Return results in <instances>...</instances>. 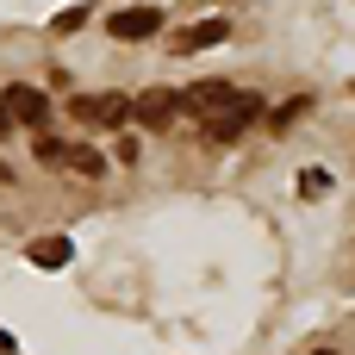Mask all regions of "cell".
Masks as SVG:
<instances>
[{"mask_svg": "<svg viewBox=\"0 0 355 355\" xmlns=\"http://www.w3.org/2000/svg\"><path fill=\"white\" fill-rule=\"evenodd\" d=\"M69 119H81V125H125V119H137V94H75Z\"/></svg>", "mask_w": 355, "mask_h": 355, "instance_id": "1", "label": "cell"}, {"mask_svg": "<svg viewBox=\"0 0 355 355\" xmlns=\"http://www.w3.org/2000/svg\"><path fill=\"white\" fill-rule=\"evenodd\" d=\"M262 112H268V106H262V94H237L218 119H206V137H212V144H237V137H243Z\"/></svg>", "mask_w": 355, "mask_h": 355, "instance_id": "2", "label": "cell"}, {"mask_svg": "<svg viewBox=\"0 0 355 355\" xmlns=\"http://www.w3.org/2000/svg\"><path fill=\"white\" fill-rule=\"evenodd\" d=\"M231 100H237V87H231V81H218V75H206V81L181 87V112H187V119H218Z\"/></svg>", "mask_w": 355, "mask_h": 355, "instance_id": "3", "label": "cell"}, {"mask_svg": "<svg viewBox=\"0 0 355 355\" xmlns=\"http://www.w3.org/2000/svg\"><path fill=\"white\" fill-rule=\"evenodd\" d=\"M106 31H112L119 44H144V37L162 31V12H156V6H119V12L106 19Z\"/></svg>", "mask_w": 355, "mask_h": 355, "instance_id": "4", "label": "cell"}, {"mask_svg": "<svg viewBox=\"0 0 355 355\" xmlns=\"http://www.w3.org/2000/svg\"><path fill=\"white\" fill-rule=\"evenodd\" d=\"M0 106H6L19 125H31V131H44V119H50V94H44V87H25V81H19V87H6V94H0Z\"/></svg>", "mask_w": 355, "mask_h": 355, "instance_id": "5", "label": "cell"}, {"mask_svg": "<svg viewBox=\"0 0 355 355\" xmlns=\"http://www.w3.org/2000/svg\"><path fill=\"white\" fill-rule=\"evenodd\" d=\"M175 112H181V94L175 87H144L137 94V125L162 131V125H175Z\"/></svg>", "mask_w": 355, "mask_h": 355, "instance_id": "6", "label": "cell"}, {"mask_svg": "<svg viewBox=\"0 0 355 355\" xmlns=\"http://www.w3.org/2000/svg\"><path fill=\"white\" fill-rule=\"evenodd\" d=\"M225 37H231V19H200V25H187V31H175V50L193 56V50H212V44H225Z\"/></svg>", "mask_w": 355, "mask_h": 355, "instance_id": "7", "label": "cell"}, {"mask_svg": "<svg viewBox=\"0 0 355 355\" xmlns=\"http://www.w3.org/2000/svg\"><path fill=\"white\" fill-rule=\"evenodd\" d=\"M25 262H31V268H69V262H75V237H37V243L25 250Z\"/></svg>", "mask_w": 355, "mask_h": 355, "instance_id": "8", "label": "cell"}, {"mask_svg": "<svg viewBox=\"0 0 355 355\" xmlns=\"http://www.w3.org/2000/svg\"><path fill=\"white\" fill-rule=\"evenodd\" d=\"M306 112H312V100L300 94V100H287V106H275V119H268V125H275V131H293V125H300Z\"/></svg>", "mask_w": 355, "mask_h": 355, "instance_id": "9", "label": "cell"}, {"mask_svg": "<svg viewBox=\"0 0 355 355\" xmlns=\"http://www.w3.org/2000/svg\"><path fill=\"white\" fill-rule=\"evenodd\" d=\"M69 168H75L81 181H100V175H106V156H100V150H75V156H69Z\"/></svg>", "mask_w": 355, "mask_h": 355, "instance_id": "10", "label": "cell"}, {"mask_svg": "<svg viewBox=\"0 0 355 355\" xmlns=\"http://www.w3.org/2000/svg\"><path fill=\"white\" fill-rule=\"evenodd\" d=\"M69 156H75L69 144H56L50 131H37V162H69Z\"/></svg>", "mask_w": 355, "mask_h": 355, "instance_id": "11", "label": "cell"}, {"mask_svg": "<svg viewBox=\"0 0 355 355\" xmlns=\"http://www.w3.org/2000/svg\"><path fill=\"white\" fill-rule=\"evenodd\" d=\"M300 193H306V200L331 193V175H324V168H306V175H300Z\"/></svg>", "mask_w": 355, "mask_h": 355, "instance_id": "12", "label": "cell"}, {"mask_svg": "<svg viewBox=\"0 0 355 355\" xmlns=\"http://www.w3.org/2000/svg\"><path fill=\"white\" fill-rule=\"evenodd\" d=\"M81 19H87V6H62V12H56V19H50V31H56V37H62V31H75V25H81Z\"/></svg>", "mask_w": 355, "mask_h": 355, "instance_id": "13", "label": "cell"}, {"mask_svg": "<svg viewBox=\"0 0 355 355\" xmlns=\"http://www.w3.org/2000/svg\"><path fill=\"white\" fill-rule=\"evenodd\" d=\"M12 125H19V119H12V112H6V106H0V144H6V137H12Z\"/></svg>", "mask_w": 355, "mask_h": 355, "instance_id": "14", "label": "cell"}, {"mask_svg": "<svg viewBox=\"0 0 355 355\" xmlns=\"http://www.w3.org/2000/svg\"><path fill=\"white\" fill-rule=\"evenodd\" d=\"M0 355H12V331H0Z\"/></svg>", "mask_w": 355, "mask_h": 355, "instance_id": "15", "label": "cell"}, {"mask_svg": "<svg viewBox=\"0 0 355 355\" xmlns=\"http://www.w3.org/2000/svg\"><path fill=\"white\" fill-rule=\"evenodd\" d=\"M312 355H337V349H312Z\"/></svg>", "mask_w": 355, "mask_h": 355, "instance_id": "16", "label": "cell"}]
</instances>
